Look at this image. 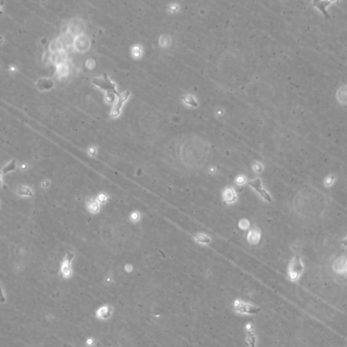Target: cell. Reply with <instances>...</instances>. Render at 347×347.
<instances>
[{"instance_id":"cell-4","label":"cell","mask_w":347,"mask_h":347,"mask_svg":"<svg viewBox=\"0 0 347 347\" xmlns=\"http://www.w3.org/2000/svg\"><path fill=\"white\" fill-rule=\"evenodd\" d=\"M302 269H303V266L301 264L300 258L298 256H296L290 266L289 273L292 279H296L298 277L299 274L302 271Z\"/></svg>"},{"instance_id":"cell-19","label":"cell","mask_w":347,"mask_h":347,"mask_svg":"<svg viewBox=\"0 0 347 347\" xmlns=\"http://www.w3.org/2000/svg\"><path fill=\"white\" fill-rule=\"evenodd\" d=\"M342 244H345V245H347V239H346V240H345V241H342Z\"/></svg>"},{"instance_id":"cell-7","label":"cell","mask_w":347,"mask_h":347,"mask_svg":"<svg viewBox=\"0 0 347 347\" xmlns=\"http://www.w3.org/2000/svg\"><path fill=\"white\" fill-rule=\"evenodd\" d=\"M313 1L314 6L318 8L325 17L330 18V15L326 10V8L331 4V1L330 0H313Z\"/></svg>"},{"instance_id":"cell-2","label":"cell","mask_w":347,"mask_h":347,"mask_svg":"<svg viewBox=\"0 0 347 347\" xmlns=\"http://www.w3.org/2000/svg\"><path fill=\"white\" fill-rule=\"evenodd\" d=\"M75 257L73 252L68 251L65 254L63 262L61 266V274L62 277L64 279H69L72 275V269H71V264Z\"/></svg>"},{"instance_id":"cell-18","label":"cell","mask_w":347,"mask_h":347,"mask_svg":"<svg viewBox=\"0 0 347 347\" xmlns=\"http://www.w3.org/2000/svg\"><path fill=\"white\" fill-rule=\"evenodd\" d=\"M98 200L101 203H105V201H106V200H107V197H106L105 195L101 194L99 195V197H98Z\"/></svg>"},{"instance_id":"cell-16","label":"cell","mask_w":347,"mask_h":347,"mask_svg":"<svg viewBox=\"0 0 347 347\" xmlns=\"http://www.w3.org/2000/svg\"><path fill=\"white\" fill-rule=\"evenodd\" d=\"M239 226L241 229L244 230L248 229V228L250 227V222H249L248 220H246V219H243V220H240L239 223Z\"/></svg>"},{"instance_id":"cell-6","label":"cell","mask_w":347,"mask_h":347,"mask_svg":"<svg viewBox=\"0 0 347 347\" xmlns=\"http://www.w3.org/2000/svg\"><path fill=\"white\" fill-rule=\"evenodd\" d=\"M129 95H130V92L126 91V92H125L122 93L118 96L117 102L114 105V106L113 107V109H112L111 114V117H116L118 116L119 115H120V110H121V107H122L123 103L127 99V98H128Z\"/></svg>"},{"instance_id":"cell-9","label":"cell","mask_w":347,"mask_h":347,"mask_svg":"<svg viewBox=\"0 0 347 347\" xmlns=\"http://www.w3.org/2000/svg\"><path fill=\"white\" fill-rule=\"evenodd\" d=\"M248 241L252 244H257L260 239V233L259 230L252 229L248 235Z\"/></svg>"},{"instance_id":"cell-8","label":"cell","mask_w":347,"mask_h":347,"mask_svg":"<svg viewBox=\"0 0 347 347\" xmlns=\"http://www.w3.org/2000/svg\"><path fill=\"white\" fill-rule=\"evenodd\" d=\"M249 184L254 187L255 189L258 192H259L260 195H262V196L266 200L269 201H271V197H270V195L266 193L265 190L262 189V186H261V182L259 179H256L254 180V181H252L249 182Z\"/></svg>"},{"instance_id":"cell-17","label":"cell","mask_w":347,"mask_h":347,"mask_svg":"<svg viewBox=\"0 0 347 347\" xmlns=\"http://www.w3.org/2000/svg\"><path fill=\"white\" fill-rule=\"evenodd\" d=\"M139 218H140V216L137 212H133L130 215V219L132 222H137L139 220Z\"/></svg>"},{"instance_id":"cell-14","label":"cell","mask_w":347,"mask_h":347,"mask_svg":"<svg viewBox=\"0 0 347 347\" xmlns=\"http://www.w3.org/2000/svg\"><path fill=\"white\" fill-rule=\"evenodd\" d=\"M247 340H248V342L250 343V345L252 346H255V344H256V337L254 336V334L252 332H251L250 331H248V336H247Z\"/></svg>"},{"instance_id":"cell-15","label":"cell","mask_w":347,"mask_h":347,"mask_svg":"<svg viewBox=\"0 0 347 347\" xmlns=\"http://www.w3.org/2000/svg\"><path fill=\"white\" fill-rule=\"evenodd\" d=\"M19 193L20 195H26V196H31L32 193L30 189L25 186H22L19 189Z\"/></svg>"},{"instance_id":"cell-20","label":"cell","mask_w":347,"mask_h":347,"mask_svg":"<svg viewBox=\"0 0 347 347\" xmlns=\"http://www.w3.org/2000/svg\"><path fill=\"white\" fill-rule=\"evenodd\" d=\"M330 1H331H331H334V0H330Z\"/></svg>"},{"instance_id":"cell-13","label":"cell","mask_w":347,"mask_h":347,"mask_svg":"<svg viewBox=\"0 0 347 347\" xmlns=\"http://www.w3.org/2000/svg\"><path fill=\"white\" fill-rule=\"evenodd\" d=\"M195 238L196 239V240L198 242L201 243V244H209L210 241L209 237H207L205 235H203V234H197V235L195 236Z\"/></svg>"},{"instance_id":"cell-12","label":"cell","mask_w":347,"mask_h":347,"mask_svg":"<svg viewBox=\"0 0 347 347\" xmlns=\"http://www.w3.org/2000/svg\"><path fill=\"white\" fill-rule=\"evenodd\" d=\"M16 168V160L14 159L10 163H9V164L5 165V167L3 168V173L4 174H7L8 172H10L11 171H13L15 170Z\"/></svg>"},{"instance_id":"cell-3","label":"cell","mask_w":347,"mask_h":347,"mask_svg":"<svg viewBox=\"0 0 347 347\" xmlns=\"http://www.w3.org/2000/svg\"><path fill=\"white\" fill-rule=\"evenodd\" d=\"M235 310L240 313L248 314V315H252V314L258 313L260 311V308L254 305H252L245 302H241L239 300H236L234 303Z\"/></svg>"},{"instance_id":"cell-11","label":"cell","mask_w":347,"mask_h":347,"mask_svg":"<svg viewBox=\"0 0 347 347\" xmlns=\"http://www.w3.org/2000/svg\"><path fill=\"white\" fill-rule=\"evenodd\" d=\"M235 195L231 189H228L224 194V200L228 203H231L235 200Z\"/></svg>"},{"instance_id":"cell-1","label":"cell","mask_w":347,"mask_h":347,"mask_svg":"<svg viewBox=\"0 0 347 347\" xmlns=\"http://www.w3.org/2000/svg\"><path fill=\"white\" fill-rule=\"evenodd\" d=\"M92 83L96 86L99 87L101 90L106 92L107 96L106 100L109 102H112L115 100V96H119L120 94L117 93L115 88V85L108 78L106 73H104L102 78H94L92 80Z\"/></svg>"},{"instance_id":"cell-5","label":"cell","mask_w":347,"mask_h":347,"mask_svg":"<svg viewBox=\"0 0 347 347\" xmlns=\"http://www.w3.org/2000/svg\"><path fill=\"white\" fill-rule=\"evenodd\" d=\"M113 313V308L110 304H105L100 307L96 311L95 315L96 318L101 320H107L110 319Z\"/></svg>"},{"instance_id":"cell-10","label":"cell","mask_w":347,"mask_h":347,"mask_svg":"<svg viewBox=\"0 0 347 347\" xmlns=\"http://www.w3.org/2000/svg\"><path fill=\"white\" fill-rule=\"evenodd\" d=\"M86 206L89 212L92 213V214H96V213L99 212L100 210L99 203L96 200H92V199L88 200L87 201Z\"/></svg>"}]
</instances>
